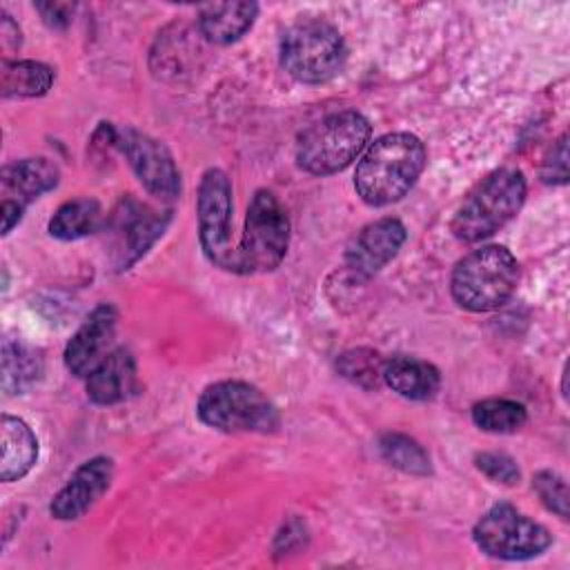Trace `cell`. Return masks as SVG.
Here are the masks:
<instances>
[{"mask_svg": "<svg viewBox=\"0 0 570 570\" xmlns=\"http://www.w3.org/2000/svg\"><path fill=\"white\" fill-rule=\"evenodd\" d=\"M425 167V147L414 134L394 131L376 138L361 158L354 187L370 207L401 200Z\"/></svg>", "mask_w": 570, "mask_h": 570, "instance_id": "1", "label": "cell"}, {"mask_svg": "<svg viewBox=\"0 0 570 570\" xmlns=\"http://www.w3.org/2000/svg\"><path fill=\"white\" fill-rule=\"evenodd\" d=\"M519 281V263L503 245H483L463 256L450 278V292L459 307L468 312H490L501 307Z\"/></svg>", "mask_w": 570, "mask_h": 570, "instance_id": "2", "label": "cell"}, {"mask_svg": "<svg viewBox=\"0 0 570 570\" xmlns=\"http://www.w3.org/2000/svg\"><path fill=\"white\" fill-rule=\"evenodd\" d=\"M525 200V178L519 169H497L479 183L452 218L459 240L479 243L501 229Z\"/></svg>", "mask_w": 570, "mask_h": 570, "instance_id": "3", "label": "cell"}, {"mask_svg": "<svg viewBox=\"0 0 570 570\" xmlns=\"http://www.w3.org/2000/svg\"><path fill=\"white\" fill-rule=\"evenodd\" d=\"M370 122L358 111L330 114L305 129L296 145L298 167L314 176L343 171L367 145Z\"/></svg>", "mask_w": 570, "mask_h": 570, "instance_id": "4", "label": "cell"}, {"mask_svg": "<svg viewBox=\"0 0 570 570\" xmlns=\"http://www.w3.org/2000/svg\"><path fill=\"white\" fill-rule=\"evenodd\" d=\"M198 419L220 432H274L281 423L276 405L252 383L218 381L203 390Z\"/></svg>", "mask_w": 570, "mask_h": 570, "instance_id": "5", "label": "cell"}, {"mask_svg": "<svg viewBox=\"0 0 570 570\" xmlns=\"http://www.w3.org/2000/svg\"><path fill=\"white\" fill-rule=\"evenodd\" d=\"M289 245V218L278 198L258 189L247 207L245 229L234 249V267L238 274L272 272L285 258Z\"/></svg>", "mask_w": 570, "mask_h": 570, "instance_id": "6", "label": "cell"}, {"mask_svg": "<svg viewBox=\"0 0 570 570\" xmlns=\"http://www.w3.org/2000/svg\"><path fill=\"white\" fill-rule=\"evenodd\" d=\"M347 49L338 29L325 20H301L281 40V65L298 82L332 80L345 62Z\"/></svg>", "mask_w": 570, "mask_h": 570, "instance_id": "7", "label": "cell"}, {"mask_svg": "<svg viewBox=\"0 0 570 570\" xmlns=\"http://www.w3.org/2000/svg\"><path fill=\"white\" fill-rule=\"evenodd\" d=\"M472 537L481 552L494 559H508V561H523V559L539 557L552 543L548 528L521 514L510 503L492 505L474 523Z\"/></svg>", "mask_w": 570, "mask_h": 570, "instance_id": "8", "label": "cell"}, {"mask_svg": "<svg viewBox=\"0 0 570 570\" xmlns=\"http://www.w3.org/2000/svg\"><path fill=\"white\" fill-rule=\"evenodd\" d=\"M198 216V238L207 261L220 269L234 267V247H232V183L227 174L218 167H212L203 174L196 198Z\"/></svg>", "mask_w": 570, "mask_h": 570, "instance_id": "9", "label": "cell"}, {"mask_svg": "<svg viewBox=\"0 0 570 570\" xmlns=\"http://www.w3.org/2000/svg\"><path fill=\"white\" fill-rule=\"evenodd\" d=\"M116 147L125 154L134 174L149 194L163 200H174L180 194V171L174 156L160 140L127 127L116 131Z\"/></svg>", "mask_w": 570, "mask_h": 570, "instance_id": "10", "label": "cell"}, {"mask_svg": "<svg viewBox=\"0 0 570 570\" xmlns=\"http://www.w3.org/2000/svg\"><path fill=\"white\" fill-rule=\"evenodd\" d=\"M405 227L399 218H379L365 225L345 252V267L356 281L372 278L390 263L405 243Z\"/></svg>", "mask_w": 570, "mask_h": 570, "instance_id": "11", "label": "cell"}, {"mask_svg": "<svg viewBox=\"0 0 570 570\" xmlns=\"http://www.w3.org/2000/svg\"><path fill=\"white\" fill-rule=\"evenodd\" d=\"M114 479V461L107 456H94L85 461L69 481L51 499L49 512L58 521H73L96 505V501L109 490Z\"/></svg>", "mask_w": 570, "mask_h": 570, "instance_id": "12", "label": "cell"}, {"mask_svg": "<svg viewBox=\"0 0 570 570\" xmlns=\"http://www.w3.org/2000/svg\"><path fill=\"white\" fill-rule=\"evenodd\" d=\"M118 312L111 303H100L76 330L65 347V365L76 376H87L109 352L116 334Z\"/></svg>", "mask_w": 570, "mask_h": 570, "instance_id": "13", "label": "cell"}, {"mask_svg": "<svg viewBox=\"0 0 570 570\" xmlns=\"http://www.w3.org/2000/svg\"><path fill=\"white\" fill-rule=\"evenodd\" d=\"M87 396L96 405H116L129 399L136 390V361L129 350H111L89 374Z\"/></svg>", "mask_w": 570, "mask_h": 570, "instance_id": "14", "label": "cell"}, {"mask_svg": "<svg viewBox=\"0 0 570 570\" xmlns=\"http://www.w3.org/2000/svg\"><path fill=\"white\" fill-rule=\"evenodd\" d=\"M60 180L58 167L49 158H22L2 167V200L27 207L33 198L51 191Z\"/></svg>", "mask_w": 570, "mask_h": 570, "instance_id": "15", "label": "cell"}, {"mask_svg": "<svg viewBox=\"0 0 570 570\" xmlns=\"http://www.w3.org/2000/svg\"><path fill=\"white\" fill-rule=\"evenodd\" d=\"M256 2H212L198 11V29L214 45H232L240 40L254 24Z\"/></svg>", "mask_w": 570, "mask_h": 570, "instance_id": "16", "label": "cell"}, {"mask_svg": "<svg viewBox=\"0 0 570 570\" xmlns=\"http://www.w3.org/2000/svg\"><path fill=\"white\" fill-rule=\"evenodd\" d=\"M383 383L410 401H428L439 392L441 374L428 361L414 356H392L383 361Z\"/></svg>", "mask_w": 570, "mask_h": 570, "instance_id": "17", "label": "cell"}, {"mask_svg": "<svg viewBox=\"0 0 570 570\" xmlns=\"http://www.w3.org/2000/svg\"><path fill=\"white\" fill-rule=\"evenodd\" d=\"M0 441H2L0 479L4 483L22 479L36 465V459H38V439L33 430L22 419L2 414Z\"/></svg>", "mask_w": 570, "mask_h": 570, "instance_id": "18", "label": "cell"}, {"mask_svg": "<svg viewBox=\"0 0 570 570\" xmlns=\"http://www.w3.org/2000/svg\"><path fill=\"white\" fill-rule=\"evenodd\" d=\"M167 220H163L156 212H149L147 207H140L131 203V209L125 207V214L120 216V232H122V258L120 269L136 263L163 234Z\"/></svg>", "mask_w": 570, "mask_h": 570, "instance_id": "19", "label": "cell"}, {"mask_svg": "<svg viewBox=\"0 0 570 570\" xmlns=\"http://www.w3.org/2000/svg\"><path fill=\"white\" fill-rule=\"evenodd\" d=\"M53 71L36 60H2L0 94L4 98H36L51 89Z\"/></svg>", "mask_w": 570, "mask_h": 570, "instance_id": "20", "label": "cell"}, {"mask_svg": "<svg viewBox=\"0 0 570 570\" xmlns=\"http://www.w3.org/2000/svg\"><path fill=\"white\" fill-rule=\"evenodd\" d=\"M42 374V356L20 341L7 338L2 343V392L7 396L22 394Z\"/></svg>", "mask_w": 570, "mask_h": 570, "instance_id": "21", "label": "cell"}, {"mask_svg": "<svg viewBox=\"0 0 570 570\" xmlns=\"http://www.w3.org/2000/svg\"><path fill=\"white\" fill-rule=\"evenodd\" d=\"M102 223V209L94 198L62 203L49 220V234L60 240H78L94 234Z\"/></svg>", "mask_w": 570, "mask_h": 570, "instance_id": "22", "label": "cell"}, {"mask_svg": "<svg viewBox=\"0 0 570 570\" xmlns=\"http://www.w3.org/2000/svg\"><path fill=\"white\" fill-rule=\"evenodd\" d=\"M379 450L381 456L396 470L405 472V474H414V476H428L432 472L430 465V454L423 450V445H419L414 439H410L407 434H399V432H385L379 439Z\"/></svg>", "mask_w": 570, "mask_h": 570, "instance_id": "23", "label": "cell"}, {"mask_svg": "<svg viewBox=\"0 0 570 570\" xmlns=\"http://www.w3.org/2000/svg\"><path fill=\"white\" fill-rule=\"evenodd\" d=\"M528 419L523 403L512 399H485L472 407V421L479 430L492 434L517 432Z\"/></svg>", "mask_w": 570, "mask_h": 570, "instance_id": "24", "label": "cell"}, {"mask_svg": "<svg viewBox=\"0 0 570 570\" xmlns=\"http://www.w3.org/2000/svg\"><path fill=\"white\" fill-rule=\"evenodd\" d=\"M336 370L341 372V376L365 390L379 387L383 381V358L379 356V352L367 347L343 352L336 361Z\"/></svg>", "mask_w": 570, "mask_h": 570, "instance_id": "25", "label": "cell"}, {"mask_svg": "<svg viewBox=\"0 0 570 570\" xmlns=\"http://www.w3.org/2000/svg\"><path fill=\"white\" fill-rule=\"evenodd\" d=\"M532 488L550 512L568 519V483L563 481V476L552 470H541L532 476Z\"/></svg>", "mask_w": 570, "mask_h": 570, "instance_id": "26", "label": "cell"}, {"mask_svg": "<svg viewBox=\"0 0 570 570\" xmlns=\"http://www.w3.org/2000/svg\"><path fill=\"white\" fill-rule=\"evenodd\" d=\"M474 463L494 483L517 485L521 479L517 461L505 452H481L474 456Z\"/></svg>", "mask_w": 570, "mask_h": 570, "instance_id": "27", "label": "cell"}, {"mask_svg": "<svg viewBox=\"0 0 570 570\" xmlns=\"http://www.w3.org/2000/svg\"><path fill=\"white\" fill-rule=\"evenodd\" d=\"M568 151H566V136H561L557 140V145L552 147V151L546 156L543 160V169H541V178L543 183H554L561 185L568 180Z\"/></svg>", "mask_w": 570, "mask_h": 570, "instance_id": "28", "label": "cell"}, {"mask_svg": "<svg viewBox=\"0 0 570 570\" xmlns=\"http://www.w3.org/2000/svg\"><path fill=\"white\" fill-rule=\"evenodd\" d=\"M36 9L42 13L45 22L49 27H67L71 20V11L73 4L67 2H45V4H36Z\"/></svg>", "mask_w": 570, "mask_h": 570, "instance_id": "29", "label": "cell"}, {"mask_svg": "<svg viewBox=\"0 0 570 570\" xmlns=\"http://www.w3.org/2000/svg\"><path fill=\"white\" fill-rule=\"evenodd\" d=\"M0 42L4 51H13L20 47V29L11 20V16L2 13V24H0Z\"/></svg>", "mask_w": 570, "mask_h": 570, "instance_id": "30", "label": "cell"}, {"mask_svg": "<svg viewBox=\"0 0 570 570\" xmlns=\"http://www.w3.org/2000/svg\"><path fill=\"white\" fill-rule=\"evenodd\" d=\"M22 212H24V207H20V205H16V203H9V200H2V205H0V214H2V234H9V232L13 229V225L20 223Z\"/></svg>", "mask_w": 570, "mask_h": 570, "instance_id": "31", "label": "cell"}]
</instances>
